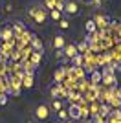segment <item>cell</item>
Wrapping results in <instances>:
<instances>
[{"mask_svg":"<svg viewBox=\"0 0 121 123\" xmlns=\"http://www.w3.org/2000/svg\"><path fill=\"white\" fill-rule=\"evenodd\" d=\"M68 116H70L72 119H79L81 116H83V110H81V107H77V105H72V107H68Z\"/></svg>","mask_w":121,"mask_h":123,"instance_id":"8992f818","label":"cell"},{"mask_svg":"<svg viewBox=\"0 0 121 123\" xmlns=\"http://www.w3.org/2000/svg\"><path fill=\"white\" fill-rule=\"evenodd\" d=\"M11 35H13V30H11L9 26H6L4 30L0 31V37H2L4 41H7V39H11Z\"/></svg>","mask_w":121,"mask_h":123,"instance_id":"9c48e42d","label":"cell"},{"mask_svg":"<svg viewBox=\"0 0 121 123\" xmlns=\"http://www.w3.org/2000/svg\"><path fill=\"white\" fill-rule=\"evenodd\" d=\"M73 123H75V121H73ZM77 123H79V121H77Z\"/></svg>","mask_w":121,"mask_h":123,"instance_id":"ffe728a7","label":"cell"},{"mask_svg":"<svg viewBox=\"0 0 121 123\" xmlns=\"http://www.w3.org/2000/svg\"><path fill=\"white\" fill-rule=\"evenodd\" d=\"M50 17L53 20H60V18H62V11H59V9L53 7V9H50Z\"/></svg>","mask_w":121,"mask_h":123,"instance_id":"30bf717a","label":"cell"},{"mask_svg":"<svg viewBox=\"0 0 121 123\" xmlns=\"http://www.w3.org/2000/svg\"><path fill=\"white\" fill-rule=\"evenodd\" d=\"M30 15L33 17V18H35V22H39V24H44L46 22V11L42 9V7H31L30 9Z\"/></svg>","mask_w":121,"mask_h":123,"instance_id":"7a4b0ae2","label":"cell"},{"mask_svg":"<svg viewBox=\"0 0 121 123\" xmlns=\"http://www.w3.org/2000/svg\"><path fill=\"white\" fill-rule=\"evenodd\" d=\"M60 108H64V107H62V101L57 99V98H53V99H51V103H50V110L57 112V110H60Z\"/></svg>","mask_w":121,"mask_h":123,"instance_id":"52a82bcc","label":"cell"},{"mask_svg":"<svg viewBox=\"0 0 121 123\" xmlns=\"http://www.w3.org/2000/svg\"><path fill=\"white\" fill-rule=\"evenodd\" d=\"M64 13L68 17H73L79 13V4H77L75 0H66V4H64Z\"/></svg>","mask_w":121,"mask_h":123,"instance_id":"3957f363","label":"cell"},{"mask_svg":"<svg viewBox=\"0 0 121 123\" xmlns=\"http://www.w3.org/2000/svg\"><path fill=\"white\" fill-rule=\"evenodd\" d=\"M50 105H46V103H42V105H39V107L35 108V118L39 119V121H46V119H50Z\"/></svg>","mask_w":121,"mask_h":123,"instance_id":"6da1fadb","label":"cell"},{"mask_svg":"<svg viewBox=\"0 0 121 123\" xmlns=\"http://www.w3.org/2000/svg\"><path fill=\"white\" fill-rule=\"evenodd\" d=\"M59 26H60V30H68V28H70V22L66 20V18H60V20H59Z\"/></svg>","mask_w":121,"mask_h":123,"instance_id":"4fadbf2b","label":"cell"},{"mask_svg":"<svg viewBox=\"0 0 121 123\" xmlns=\"http://www.w3.org/2000/svg\"><path fill=\"white\" fill-rule=\"evenodd\" d=\"M66 46V39L62 35H55L53 39H51V48L55 51H62V48Z\"/></svg>","mask_w":121,"mask_h":123,"instance_id":"277c9868","label":"cell"},{"mask_svg":"<svg viewBox=\"0 0 121 123\" xmlns=\"http://www.w3.org/2000/svg\"><path fill=\"white\" fill-rule=\"evenodd\" d=\"M101 77H103V75H101L99 72H94V74H92V79H94V83H99V81H101Z\"/></svg>","mask_w":121,"mask_h":123,"instance_id":"9a60e30c","label":"cell"},{"mask_svg":"<svg viewBox=\"0 0 121 123\" xmlns=\"http://www.w3.org/2000/svg\"><path fill=\"white\" fill-rule=\"evenodd\" d=\"M62 74H64V70H57V74H55V81H60Z\"/></svg>","mask_w":121,"mask_h":123,"instance_id":"2e32d148","label":"cell"},{"mask_svg":"<svg viewBox=\"0 0 121 123\" xmlns=\"http://www.w3.org/2000/svg\"><path fill=\"white\" fill-rule=\"evenodd\" d=\"M68 118H70V116H68V108H60V110H57V119H59V121L64 123Z\"/></svg>","mask_w":121,"mask_h":123,"instance_id":"ba28073f","label":"cell"},{"mask_svg":"<svg viewBox=\"0 0 121 123\" xmlns=\"http://www.w3.org/2000/svg\"><path fill=\"white\" fill-rule=\"evenodd\" d=\"M24 86L26 88H31V86H33V79H31V75H26L24 77Z\"/></svg>","mask_w":121,"mask_h":123,"instance_id":"7c38bea8","label":"cell"},{"mask_svg":"<svg viewBox=\"0 0 121 123\" xmlns=\"http://www.w3.org/2000/svg\"><path fill=\"white\" fill-rule=\"evenodd\" d=\"M64 123H73V119H66V121Z\"/></svg>","mask_w":121,"mask_h":123,"instance_id":"d6986e66","label":"cell"},{"mask_svg":"<svg viewBox=\"0 0 121 123\" xmlns=\"http://www.w3.org/2000/svg\"><path fill=\"white\" fill-rule=\"evenodd\" d=\"M62 53H64L68 59H73L79 51H77V46H75V44H66V46L62 48Z\"/></svg>","mask_w":121,"mask_h":123,"instance_id":"5b68a950","label":"cell"},{"mask_svg":"<svg viewBox=\"0 0 121 123\" xmlns=\"http://www.w3.org/2000/svg\"><path fill=\"white\" fill-rule=\"evenodd\" d=\"M6 99H7V96H6V94H2V96H0V105H4Z\"/></svg>","mask_w":121,"mask_h":123,"instance_id":"e0dca14e","label":"cell"},{"mask_svg":"<svg viewBox=\"0 0 121 123\" xmlns=\"http://www.w3.org/2000/svg\"><path fill=\"white\" fill-rule=\"evenodd\" d=\"M96 22H94V20H88V22H86V31H88V33H92V31H96Z\"/></svg>","mask_w":121,"mask_h":123,"instance_id":"8fae6325","label":"cell"},{"mask_svg":"<svg viewBox=\"0 0 121 123\" xmlns=\"http://www.w3.org/2000/svg\"><path fill=\"white\" fill-rule=\"evenodd\" d=\"M4 9H6V13H9V11H13V6H11V4H7V6L4 7Z\"/></svg>","mask_w":121,"mask_h":123,"instance_id":"ac0fdd59","label":"cell"},{"mask_svg":"<svg viewBox=\"0 0 121 123\" xmlns=\"http://www.w3.org/2000/svg\"><path fill=\"white\" fill-rule=\"evenodd\" d=\"M44 6L48 7V9H53V7L57 6V2L55 0H44Z\"/></svg>","mask_w":121,"mask_h":123,"instance_id":"5bb4252c","label":"cell"}]
</instances>
